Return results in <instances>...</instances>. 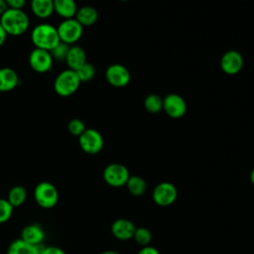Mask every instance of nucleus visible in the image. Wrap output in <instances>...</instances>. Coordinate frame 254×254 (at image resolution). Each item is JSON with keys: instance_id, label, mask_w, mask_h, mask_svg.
Listing matches in <instances>:
<instances>
[{"instance_id": "obj_20", "label": "nucleus", "mask_w": 254, "mask_h": 254, "mask_svg": "<svg viewBox=\"0 0 254 254\" xmlns=\"http://www.w3.org/2000/svg\"><path fill=\"white\" fill-rule=\"evenodd\" d=\"M40 248L41 246L31 245L19 238L11 242L7 254H40Z\"/></svg>"}, {"instance_id": "obj_17", "label": "nucleus", "mask_w": 254, "mask_h": 254, "mask_svg": "<svg viewBox=\"0 0 254 254\" xmlns=\"http://www.w3.org/2000/svg\"><path fill=\"white\" fill-rule=\"evenodd\" d=\"M32 13L39 19H48L54 12V0H31Z\"/></svg>"}, {"instance_id": "obj_16", "label": "nucleus", "mask_w": 254, "mask_h": 254, "mask_svg": "<svg viewBox=\"0 0 254 254\" xmlns=\"http://www.w3.org/2000/svg\"><path fill=\"white\" fill-rule=\"evenodd\" d=\"M20 83L19 75L11 67L0 68V92H8L15 89Z\"/></svg>"}, {"instance_id": "obj_6", "label": "nucleus", "mask_w": 254, "mask_h": 254, "mask_svg": "<svg viewBox=\"0 0 254 254\" xmlns=\"http://www.w3.org/2000/svg\"><path fill=\"white\" fill-rule=\"evenodd\" d=\"M104 182L113 188H120L126 186V183L130 177L128 169L119 163H112L107 165L103 170Z\"/></svg>"}, {"instance_id": "obj_34", "label": "nucleus", "mask_w": 254, "mask_h": 254, "mask_svg": "<svg viewBox=\"0 0 254 254\" xmlns=\"http://www.w3.org/2000/svg\"><path fill=\"white\" fill-rule=\"evenodd\" d=\"M100 254H120V253L117 252V251H113V250H106V251H103Z\"/></svg>"}, {"instance_id": "obj_23", "label": "nucleus", "mask_w": 254, "mask_h": 254, "mask_svg": "<svg viewBox=\"0 0 254 254\" xmlns=\"http://www.w3.org/2000/svg\"><path fill=\"white\" fill-rule=\"evenodd\" d=\"M144 107L150 113H158L163 110V98L158 94L151 93L145 97Z\"/></svg>"}, {"instance_id": "obj_35", "label": "nucleus", "mask_w": 254, "mask_h": 254, "mask_svg": "<svg viewBox=\"0 0 254 254\" xmlns=\"http://www.w3.org/2000/svg\"><path fill=\"white\" fill-rule=\"evenodd\" d=\"M250 181H251V183L254 185V169L251 171V173H250Z\"/></svg>"}, {"instance_id": "obj_15", "label": "nucleus", "mask_w": 254, "mask_h": 254, "mask_svg": "<svg viewBox=\"0 0 254 254\" xmlns=\"http://www.w3.org/2000/svg\"><path fill=\"white\" fill-rule=\"evenodd\" d=\"M86 62V54L81 47L77 45H72L69 47L65 59V64L69 69L75 71L80 66H82Z\"/></svg>"}, {"instance_id": "obj_26", "label": "nucleus", "mask_w": 254, "mask_h": 254, "mask_svg": "<svg viewBox=\"0 0 254 254\" xmlns=\"http://www.w3.org/2000/svg\"><path fill=\"white\" fill-rule=\"evenodd\" d=\"M69 47L70 46H68V45H66L63 42H60L53 50L50 51L54 61H56V62H65Z\"/></svg>"}, {"instance_id": "obj_31", "label": "nucleus", "mask_w": 254, "mask_h": 254, "mask_svg": "<svg viewBox=\"0 0 254 254\" xmlns=\"http://www.w3.org/2000/svg\"><path fill=\"white\" fill-rule=\"evenodd\" d=\"M137 254H160V252L155 247L148 245V246L142 247Z\"/></svg>"}, {"instance_id": "obj_12", "label": "nucleus", "mask_w": 254, "mask_h": 254, "mask_svg": "<svg viewBox=\"0 0 254 254\" xmlns=\"http://www.w3.org/2000/svg\"><path fill=\"white\" fill-rule=\"evenodd\" d=\"M243 57L242 55L234 50L227 51L223 54L220 60L221 69L227 74H236L243 67Z\"/></svg>"}, {"instance_id": "obj_27", "label": "nucleus", "mask_w": 254, "mask_h": 254, "mask_svg": "<svg viewBox=\"0 0 254 254\" xmlns=\"http://www.w3.org/2000/svg\"><path fill=\"white\" fill-rule=\"evenodd\" d=\"M14 207L10 204L7 198H0V224L7 222L12 214Z\"/></svg>"}, {"instance_id": "obj_32", "label": "nucleus", "mask_w": 254, "mask_h": 254, "mask_svg": "<svg viewBox=\"0 0 254 254\" xmlns=\"http://www.w3.org/2000/svg\"><path fill=\"white\" fill-rule=\"evenodd\" d=\"M7 37H8V35H7L6 31L4 30V28L0 24V47H2L5 44V42L7 40Z\"/></svg>"}, {"instance_id": "obj_14", "label": "nucleus", "mask_w": 254, "mask_h": 254, "mask_svg": "<svg viewBox=\"0 0 254 254\" xmlns=\"http://www.w3.org/2000/svg\"><path fill=\"white\" fill-rule=\"evenodd\" d=\"M45 236H46L45 231L40 224L31 223L26 225L22 229L20 238L31 245L42 246L45 240Z\"/></svg>"}, {"instance_id": "obj_28", "label": "nucleus", "mask_w": 254, "mask_h": 254, "mask_svg": "<svg viewBox=\"0 0 254 254\" xmlns=\"http://www.w3.org/2000/svg\"><path fill=\"white\" fill-rule=\"evenodd\" d=\"M86 127L85 124L83 123L82 120L78 119V118H74L69 120V122L67 123V131L76 137H79L84 131H85Z\"/></svg>"}, {"instance_id": "obj_29", "label": "nucleus", "mask_w": 254, "mask_h": 254, "mask_svg": "<svg viewBox=\"0 0 254 254\" xmlns=\"http://www.w3.org/2000/svg\"><path fill=\"white\" fill-rule=\"evenodd\" d=\"M40 254H66L64 249L55 245H42L40 248Z\"/></svg>"}, {"instance_id": "obj_9", "label": "nucleus", "mask_w": 254, "mask_h": 254, "mask_svg": "<svg viewBox=\"0 0 254 254\" xmlns=\"http://www.w3.org/2000/svg\"><path fill=\"white\" fill-rule=\"evenodd\" d=\"M28 62L33 70L39 73H45L52 69L54 59L49 51L35 48L31 51Z\"/></svg>"}, {"instance_id": "obj_21", "label": "nucleus", "mask_w": 254, "mask_h": 254, "mask_svg": "<svg viewBox=\"0 0 254 254\" xmlns=\"http://www.w3.org/2000/svg\"><path fill=\"white\" fill-rule=\"evenodd\" d=\"M126 187L132 195L140 196L145 193L147 190V183L142 177L134 175L129 177L126 183Z\"/></svg>"}, {"instance_id": "obj_18", "label": "nucleus", "mask_w": 254, "mask_h": 254, "mask_svg": "<svg viewBox=\"0 0 254 254\" xmlns=\"http://www.w3.org/2000/svg\"><path fill=\"white\" fill-rule=\"evenodd\" d=\"M77 9L75 0H54V12L64 20L74 18Z\"/></svg>"}, {"instance_id": "obj_11", "label": "nucleus", "mask_w": 254, "mask_h": 254, "mask_svg": "<svg viewBox=\"0 0 254 254\" xmlns=\"http://www.w3.org/2000/svg\"><path fill=\"white\" fill-rule=\"evenodd\" d=\"M105 77L110 85L114 87H123L130 82L131 74L124 65L113 64L106 68Z\"/></svg>"}, {"instance_id": "obj_30", "label": "nucleus", "mask_w": 254, "mask_h": 254, "mask_svg": "<svg viewBox=\"0 0 254 254\" xmlns=\"http://www.w3.org/2000/svg\"><path fill=\"white\" fill-rule=\"evenodd\" d=\"M27 0H5L8 8L11 9H23Z\"/></svg>"}, {"instance_id": "obj_22", "label": "nucleus", "mask_w": 254, "mask_h": 254, "mask_svg": "<svg viewBox=\"0 0 254 254\" xmlns=\"http://www.w3.org/2000/svg\"><path fill=\"white\" fill-rule=\"evenodd\" d=\"M27 190L22 186H14L8 192L7 200L15 208L21 206L27 199Z\"/></svg>"}, {"instance_id": "obj_10", "label": "nucleus", "mask_w": 254, "mask_h": 254, "mask_svg": "<svg viewBox=\"0 0 254 254\" xmlns=\"http://www.w3.org/2000/svg\"><path fill=\"white\" fill-rule=\"evenodd\" d=\"M188 106L185 99L176 93H170L163 98V110L171 118H181L187 112Z\"/></svg>"}, {"instance_id": "obj_5", "label": "nucleus", "mask_w": 254, "mask_h": 254, "mask_svg": "<svg viewBox=\"0 0 254 254\" xmlns=\"http://www.w3.org/2000/svg\"><path fill=\"white\" fill-rule=\"evenodd\" d=\"M60 41L72 46L79 41L83 33V27L74 19H64L57 27Z\"/></svg>"}, {"instance_id": "obj_24", "label": "nucleus", "mask_w": 254, "mask_h": 254, "mask_svg": "<svg viewBox=\"0 0 254 254\" xmlns=\"http://www.w3.org/2000/svg\"><path fill=\"white\" fill-rule=\"evenodd\" d=\"M133 238L136 241V243L141 245L142 247L148 246L152 240V233L146 227H136Z\"/></svg>"}, {"instance_id": "obj_8", "label": "nucleus", "mask_w": 254, "mask_h": 254, "mask_svg": "<svg viewBox=\"0 0 254 254\" xmlns=\"http://www.w3.org/2000/svg\"><path fill=\"white\" fill-rule=\"evenodd\" d=\"M178 197V190L176 186L169 182L158 184L152 192L154 202L160 206H169L173 204Z\"/></svg>"}, {"instance_id": "obj_13", "label": "nucleus", "mask_w": 254, "mask_h": 254, "mask_svg": "<svg viewBox=\"0 0 254 254\" xmlns=\"http://www.w3.org/2000/svg\"><path fill=\"white\" fill-rule=\"evenodd\" d=\"M110 229L116 239L126 241L133 238L136 226L127 218H118L112 222Z\"/></svg>"}, {"instance_id": "obj_25", "label": "nucleus", "mask_w": 254, "mask_h": 254, "mask_svg": "<svg viewBox=\"0 0 254 254\" xmlns=\"http://www.w3.org/2000/svg\"><path fill=\"white\" fill-rule=\"evenodd\" d=\"M80 82H86L91 80L96 73V69L94 65L88 62H86L82 66H80L77 70H75Z\"/></svg>"}, {"instance_id": "obj_3", "label": "nucleus", "mask_w": 254, "mask_h": 254, "mask_svg": "<svg viewBox=\"0 0 254 254\" xmlns=\"http://www.w3.org/2000/svg\"><path fill=\"white\" fill-rule=\"evenodd\" d=\"M80 80L74 70L66 68L61 71L54 81V89L56 93L63 97L72 95L77 91Z\"/></svg>"}, {"instance_id": "obj_33", "label": "nucleus", "mask_w": 254, "mask_h": 254, "mask_svg": "<svg viewBox=\"0 0 254 254\" xmlns=\"http://www.w3.org/2000/svg\"><path fill=\"white\" fill-rule=\"evenodd\" d=\"M8 9V6L5 2V0H0V16Z\"/></svg>"}, {"instance_id": "obj_1", "label": "nucleus", "mask_w": 254, "mask_h": 254, "mask_svg": "<svg viewBox=\"0 0 254 254\" xmlns=\"http://www.w3.org/2000/svg\"><path fill=\"white\" fill-rule=\"evenodd\" d=\"M0 24L8 36L18 37L28 31L30 27V19L23 9L8 8L0 16Z\"/></svg>"}, {"instance_id": "obj_19", "label": "nucleus", "mask_w": 254, "mask_h": 254, "mask_svg": "<svg viewBox=\"0 0 254 254\" xmlns=\"http://www.w3.org/2000/svg\"><path fill=\"white\" fill-rule=\"evenodd\" d=\"M74 19L82 26L87 27L93 25L98 19V12L92 6H82L77 9Z\"/></svg>"}, {"instance_id": "obj_36", "label": "nucleus", "mask_w": 254, "mask_h": 254, "mask_svg": "<svg viewBox=\"0 0 254 254\" xmlns=\"http://www.w3.org/2000/svg\"><path fill=\"white\" fill-rule=\"evenodd\" d=\"M120 1H128V0H120Z\"/></svg>"}, {"instance_id": "obj_7", "label": "nucleus", "mask_w": 254, "mask_h": 254, "mask_svg": "<svg viewBox=\"0 0 254 254\" xmlns=\"http://www.w3.org/2000/svg\"><path fill=\"white\" fill-rule=\"evenodd\" d=\"M78 144L84 153L88 155H95L102 150L104 141L99 131L93 128H86L78 137Z\"/></svg>"}, {"instance_id": "obj_2", "label": "nucleus", "mask_w": 254, "mask_h": 254, "mask_svg": "<svg viewBox=\"0 0 254 254\" xmlns=\"http://www.w3.org/2000/svg\"><path fill=\"white\" fill-rule=\"evenodd\" d=\"M31 41L35 48L49 52L61 42L57 27L49 23L36 25L31 32Z\"/></svg>"}, {"instance_id": "obj_4", "label": "nucleus", "mask_w": 254, "mask_h": 254, "mask_svg": "<svg viewBox=\"0 0 254 254\" xmlns=\"http://www.w3.org/2000/svg\"><path fill=\"white\" fill-rule=\"evenodd\" d=\"M34 198L40 207L53 208L59 201L58 189L50 182H40L34 189Z\"/></svg>"}]
</instances>
